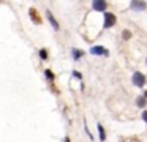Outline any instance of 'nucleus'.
Wrapping results in <instances>:
<instances>
[{"label": "nucleus", "instance_id": "f257e3e1", "mask_svg": "<svg viewBox=\"0 0 147 142\" xmlns=\"http://www.w3.org/2000/svg\"><path fill=\"white\" fill-rule=\"evenodd\" d=\"M131 82H133L134 87L142 88L144 85H146V82H147V77H146V74H144V73H141V71H134V73H133V76H131Z\"/></svg>", "mask_w": 147, "mask_h": 142}, {"label": "nucleus", "instance_id": "f03ea898", "mask_svg": "<svg viewBox=\"0 0 147 142\" xmlns=\"http://www.w3.org/2000/svg\"><path fill=\"white\" fill-rule=\"evenodd\" d=\"M115 22H117V17H115L114 13L105 11V16H103V28H111V27H114Z\"/></svg>", "mask_w": 147, "mask_h": 142}, {"label": "nucleus", "instance_id": "7ed1b4c3", "mask_svg": "<svg viewBox=\"0 0 147 142\" xmlns=\"http://www.w3.org/2000/svg\"><path fill=\"white\" fill-rule=\"evenodd\" d=\"M92 9L98 13H105L108 9V2L106 0H92Z\"/></svg>", "mask_w": 147, "mask_h": 142}, {"label": "nucleus", "instance_id": "20e7f679", "mask_svg": "<svg viewBox=\"0 0 147 142\" xmlns=\"http://www.w3.org/2000/svg\"><path fill=\"white\" fill-rule=\"evenodd\" d=\"M89 52L92 54V55H95V57H100V55L109 57V50L106 49V47H103V46H93V47H90Z\"/></svg>", "mask_w": 147, "mask_h": 142}, {"label": "nucleus", "instance_id": "39448f33", "mask_svg": "<svg viewBox=\"0 0 147 142\" xmlns=\"http://www.w3.org/2000/svg\"><path fill=\"white\" fill-rule=\"evenodd\" d=\"M130 8L133 11H144L147 8V2H144V0H131Z\"/></svg>", "mask_w": 147, "mask_h": 142}, {"label": "nucleus", "instance_id": "423d86ee", "mask_svg": "<svg viewBox=\"0 0 147 142\" xmlns=\"http://www.w3.org/2000/svg\"><path fill=\"white\" fill-rule=\"evenodd\" d=\"M46 17H48L49 24L52 25V28H54L55 32H59V30H60V24H59V22H57V19L54 17V14H52V13L49 11V9H48V11H46Z\"/></svg>", "mask_w": 147, "mask_h": 142}, {"label": "nucleus", "instance_id": "0eeeda50", "mask_svg": "<svg viewBox=\"0 0 147 142\" xmlns=\"http://www.w3.org/2000/svg\"><path fill=\"white\" fill-rule=\"evenodd\" d=\"M84 55H86V52H84L82 49H76V47L71 49V57H73V60H76V62H79Z\"/></svg>", "mask_w": 147, "mask_h": 142}, {"label": "nucleus", "instance_id": "6e6552de", "mask_svg": "<svg viewBox=\"0 0 147 142\" xmlns=\"http://www.w3.org/2000/svg\"><path fill=\"white\" fill-rule=\"evenodd\" d=\"M29 14H30V19L33 21V24H41V17L36 14V9L35 8H30L29 9Z\"/></svg>", "mask_w": 147, "mask_h": 142}, {"label": "nucleus", "instance_id": "1a4fd4ad", "mask_svg": "<svg viewBox=\"0 0 147 142\" xmlns=\"http://www.w3.org/2000/svg\"><path fill=\"white\" fill-rule=\"evenodd\" d=\"M96 129H98V137H100V142H105L106 141V129L103 128L101 123L96 125Z\"/></svg>", "mask_w": 147, "mask_h": 142}, {"label": "nucleus", "instance_id": "9d476101", "mask_svg": "<svg viewBox=\"0 0 147 142\" xmlns=\"http://www.w3.org/2000/svg\"><path fill=\"white\" fill-rule=\"evenodd\" d=\"M45 77H46V81H48V82H54L55 74H54V73H52L49 68H46V69H45Z\"/></svg>", "mask_w": 147, "mask_h": 142}, {"label": "nucleus", "instance_id": "9b49d317", "mask_svg": "<svg viewBox=\"0 0 147 142\" xmlns=\"http://www.w3.org/2000/svg\"><path fill=\"white\" fill-rule=\"evenodd\" d=\"M136 106H138V107H146V106H147V98L138 96V98H136Z\"/></svg>", "mask_w": 147, "mask_h": 142}, {"label": "nucleus", "instance_id": "f8f14e48", "mask_svg": "<svg viewBox=\"0 0 147 142\" xmlns=\"http://www.w3.org/2000/svg\"><path fill=\"white\" fill-rule=\"evenodd\" d=\"M38 57L41 60H48L49 59V54H48V49H45V47H41V49L38 50Z\"/></svg>", "mask_w": 147, "mask_h": 142}, {"label": "nucleus", "instance_id": "ddd939ff", "mask_svg": "<svg viewBox=\"0 0 147 142\" xmlns=\"http://www.w3.org/2000/svg\"><path fill=\"white\" fill-rule=\"evenodd\" d=\"M71 76H73L74 79H78V81H82V74H81L79 71H76V69H74V71H71Z\"/></svg>", "mask_w": 147, "mask_h": 142}, {"label": "nucleus", "instance_id": "4468645a", "mask_svg": "<svg viewBox=\"0 0 147 142\" xmlns=\"http://www.w3.org/2000/svg\"><path fill=\"white\" fill-rule=\"evenodd\" d=\"M122 38H123L125 41L130 40V38H131V32L130 30H123V32H122Z\"/></svg>", "mask_w": 147, "mask_h": 142}, {"label": "nucleus", "instance_id": "2eb2a0df", "mask_svg": "<svg viewBox=\"0 0 147 142\" xmlns=\"http://www.w3.org/2000/svg\"><path fill=\"white\" fill-rule=\"evenodd\" d=\"M141 118L144 120V123H147V110H142V114H141Z\"/></svg>", "mask_w": 147, "mask_h": 142}, {"label": "nucleus", "instance_id": "dca6fc26", "mask_svg": "<svg viewBox=\"0 0 147 142\" xmlns=\"http://www.w3.org/2000/svg\"><path fill=\"white\" fill-rule=\"evenodd\" d=\"M144 98H147V90H144V95H142Z\"/></svg>", "mask_w": 147, "mask_h": 142}, {"label": "nucleus", "instance_id": "f3484780", "mask_svg": "<svg viewBox=\"0 0 147 142\" xmlns=\"http://www.w3.org/2000/svg\"><path fill=\"white\" fill-rule=\"evenodd\" d=\"M146 65H147V57H146Z\"/></svg>", "mask_w": 147, "mask_h": 142}]
</instances>
